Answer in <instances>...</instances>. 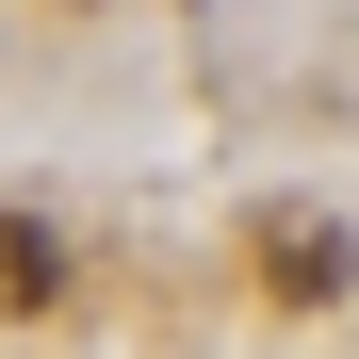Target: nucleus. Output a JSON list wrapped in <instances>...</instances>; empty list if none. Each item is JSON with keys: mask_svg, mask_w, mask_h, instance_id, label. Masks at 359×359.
Returning a JSON list of instances; mask_svg holds the SVG:
<instances>
[{"mask_svg": "<svg viewBox=\"0 0 359 359\" xmlns=\"http://www.w3.org/2000/svg\"><path fill=\"white\" fill-rule=\"evenodd\" d=\"M343 278H359V245H343L327 212H262V294H294V311H327Z\"/></svg>", "mask_w": 359, "mask_h": 359, "instance_id": "obj_1", "label": "nucleus"}, {"mask_svg": "<svg viewBox=\"0 0 359 359\" xmlns=\"http://www.w3.org/2000/svg\"><path fill=\"white\" fill-rule=\"evenodd\" d=\"M66 294V229L49 212H0V311H49Z\"/></svg>", "mask_w": 359, "mask_h": 359, "instance_id": "obj_2", "label": "nucleus"}]
</instances>
